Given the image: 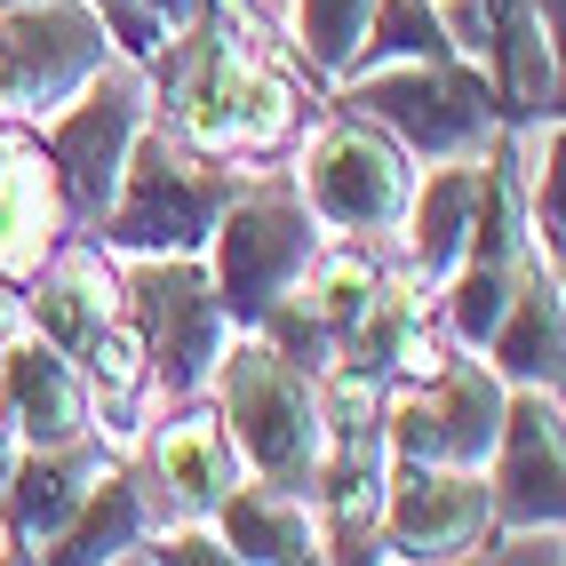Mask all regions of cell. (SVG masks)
Here are the masks:
<instances>
[{
  "label": "cell",
  "instance_id": "19",
  "mask_svg": "<svg viewBox=\"0 0 566 566\" xmlns=\"http://www.w3.org/2000/svg\"><path fill=\"white\" fill-rule=\"evenodd\" d=\"M223 543H232L240 558H304V518H295V503L287 511H272L263 495H232V511H223Z\"/></svg>",
  "mask_w": 566,
  "mask_h": 566
},
{
  "label": "cell",
  "instance_id": "21",
  "mask_svg": "<svg viewBox=\"0 0 566 566\" xmlns=\"http://www.w3.org/2000/svg\"><path fill=\"white\" fill-rule=\"evenodd\" d=\"M367 304H375V272L359 255H335L319 272V287H312V327H352Z\"/></svg>",
  "mask_w": 566,
  "mask_h": 566
},
{
  "label": "cell",
  "instance_id": "4",
  "mask_svg": "<svg viewBox=\"0 0 566 566\" xmlns=\"http://www.w3.org/2000/svg\"><path fill=\"white\" fill-rule=\"evenodd\" d=\"M304 248H312V232H304V216H295V200L232 208V223H223V304L240 319H263L280 304V287L295 280Z\"/></svg>",
  "mask_w": 566,
  "mask_h": 566
},
{
  "label": "cell",
  "instance_id": "8",
  "mask_svg": "<svg viewBox=\"0 0 566 566\" xmlns=\"http://www.w3.org/2000/svg\"><path fill=\"white\" fill-rule=\"evenodd\" d=\"M128 128H136V88H128V81L96 88L81 120L56 128V160H64L72 200H81V208H104L112 176H120V153H128Z\"/></svg>",
  "mask_w": 566,
  "mask_h": 566
},
{
  "label": "cell",
  "instance_id": "17",
  "mask_svg": "<svg viewBox=\"0 0 566 566\" xmlns=\"http://www.w3.org/2000/svg\"><path fill=\"white\" fill-rule=\"evenodd\" d=\"M471 200H479V176H463V168L423 192V208H415V263H423V272H447V263H455Z\"/></svg>",
  "mask_w": 566,
  "mask_h": 566
},
{
  "label": "cell",
  "instance_id": "11",
  "mask_svg": "<svg viewBox=\"0 0 566 566\" xmlns=\"http://www.w3.org/2000/svg\"><path fill=\"white\" fill-rule=\"evenodd\" d=\"M9 399H17V423L41 439V447L81 439V423H88L81 384H72V367H64L56 344H24V352L9 359Z\"/></svg>",
  "mask_w": 566,
  "mask_h": 566
},
{
  "label": "cell",
  "instance_id": "14",
  "mask_svg": "<svg viewBox=\"0 0 566 566\" xmlns=\"http://www.w3.org/2000/svg\"><path fill=\"white\" fill-rule=\"evenodd\" d=\"M160 471L176 486V503H192V511H208V503L232 495V455H223V439L208 423H176L160 439Z\"/></svg>",
  "mask_w": 566,
  "mask_h": 566
},
{
  "label": "cell",
  "instance_id": "23",
  "mask_svg": "<svg viewBox=\"0 0 566 566\" xmlns=\"http://www.w3.org/2000/svg\"><path fill=\"white\" fill-rule=\"evenodd\" d=\"M503 304H511V272L503 263H471L463 287H455V335L463 344H486L495 319H503Z\"/></svg>",
  "mask_w": 566,
  "mask_h": 566
},
{
  "label": "cell",
  "instance_id": "6",
  "mask_svg": "<svg viewBox=\"0 0 566 566\" xmlns=\"http://www.w3.org/2000/svg\"><path fill=\"white\" fill-rule=\"evenodd\" d=\"M407 200V168L384 136H367V128H335L319 144V160H312V208L327 223H352V232H367V223H391Z\"/></svg>",
  "mask_w": 566,
  "mask_h": 566
},
{
  "label": "cell",
  "instance_id": "28",
  "mask_svg": "<svg viewBox=\"0 0 566 566\" xmlns=\"http://www.w3.org/2000/svg\"><path fill=\"white\" fill-rule=\"evenodd\" d=\"M160 558H184V566H192V558H223V543H216V535H176Z\"/></svg>",
  "mask_w": 566,
  "mask_h": 566
},
{
  "label": "cell",
  "instance_id": "20",
  "mask_svg": "<svg viewBox=\"0 0 566 566\" xmlns=\"http://www.w3.org/2000/svg\"><path fill=\"white\" fill-rule=\"evenodd\" d=\"M96 327H104V295H96L88 263H81V272H64V280L41 295V335H49L56 352H81Z\"/></svg>",
  "mask_w": 566,
  "mask_h": 566
},
{
  "label": "cell",
  "instance_id": "27",
  "mask_svg": "<svg viewBox=\"0 0 566 566\" xmlns=\"http://www.w3.org/2000/svg\"><path fill=\"white\" fill-rule=\"evenodd\" d=\"M104 17H112V32H120L128 49H153L160 41V17L144 9V0H104Z\"/></svg>",
  "mask_w": 566,
  "mask_h": 566
},
{
  "label": "cell",
  "instance_id": "16",
  "mask_svg": "<svg viewBox=\"0 0 566 566\" xmlns=\"http://www.w3.org/2000/svg\"><path fill=\"white\" fill-rule=\"evenodd\" d=\"M495 352L511 375H526V384H543V375H558V295L526 280L518 287V319L503 327L495 319Z\"/></svg>",
  "mask_w": 566,
  "mask_h": 566
},
{
  "label": "cell",
  "instance_id": "9",
  "mask_svg": "<svg viewBox=\"0 0 566 566\" xmlns=\"http://www.w3.org/2000/svg\"><path fill=\"white\" fill-rule=\"evenodd\" d=\"M136 295H144V327H153V352L168 367V384H192V375L208 367V352H216V304H208V287L192 272H144Z\"/></svg>",
  "mask_w": 566,
  "mask_h": 566
},
{
  "label": "cell",
  "instance_id": "22",
  "mask_svg": "<svg viewBox=\"0 0 566 566\" xmlns=\"http://www.w3.org/2000/svg\"><path fill=\"white\" fill-rule=\"evenodd\" d=\"M375 17V0H304V41L319 64H344L359 49V32Z\"/></svg>",
  "mask_w": 566,
  "mask_h": 566
},
{
  "label": "cell",
  "instance_id": "7",
  "mask_svg": "<svg viewBox=\"0 0 566 566\" xmlns=\"http://www.w3.org/2000/svg\"><path fill=\"white\" fill-rule=\"evenodd\" d=\"M223 200V184L168 160V144H153V153L136 160V192L120 208V223H112V240L120 248H192L208 232V216Z\"/></svg>",
  "mask_w": 566,
  "mask_h": 566
},
{
  "label": "cell",
  "instance_id": "3",
  "mask_svg": "<svg viewBox=\"0 0 566 566\" xmlns=\"http://www.w3.org/2000/svg\"><path fill=\"white\" fill-rule=\"evenodd\" d=\"M96 56H104V41H96L88 17L49 9V0H24V9L0 24V96L9 104H49L72 81H88Z\"/></svg>",
  "mask_w": 566,
  "mask_h": 566
},
{
  "label": "cell",
  "instance_id": "29",
  "mask_svg": "<svg viewBox=\"0 0 566 566\" xmlns=\"http://www.w3.org/2000/svg\"><path fill=\"white\" fill-rule=\"evenodd\" d=\"M144 9H153V17H168V24H192V17L208 9V0H144Z\"/></svg>",
  "mask_w": 566,
  "mask_h": 566
},
{
  "label": "cell",
  "instance_id": "15",
  "mask_svg": "<svg viewBox=\"0 0 566 566\" xmlns=\"http://www.w3.org/2000/svg\"><path fill=\"white\" fill-rule=\"evenodd\" d=\"M49 240V200H41V168L24 153L0 160V263L9 272H32V255Z\"/></svg>",
  "mask_w": 566,
  "mask_h": 566
},
{
  "label": "cell",
  "instance_id": "12",
  "mask_svg": "<svg viewBox=\"0 0 566 566\" xmlns=\"http://www.w3.org/2000/svg\"><path fill=\"white\" fill-rule=\"evenodd\" d=\"M479 518H486V486H471V479H439L431 463L407 471V486L391 495V526H399L407 543H423V551L463 543Z\"/></svg>",
  "mask_w": 566,
  "mask_h": 566
},
{
  "label": "cell",
  "instance_id": "10",
  "mask_svg": "<svg viewBox=\"0 0 566 566\" xmlns=\"http://www.w3.org/2000/svg\"><path fill=\"white\" fill-rule=\"evenodd\" d=\"M503 439H511V455H503V518H518V526L558 518V415H551V399H518Z\"/></svg>",
  "mask_w": 566,
  "mask_h": 566
},
{
  "label": "cell",
  "instance_id": "25",
  "mask_svg": "<svg viewBox=\"0 0 566 566\" xmlns=\"http://www.w3.org/2000/svg\"><path fill=\"white\" fill-rule=\"evenodd\" d=\"M375 49H407V56H447V32L431 9H415V0H384V24H375Z\"/></svg>",
  "mask_w": 566,
  "mask_h": 566
},
{
  "label": "cell",
  "instance_id": "26",
  "mask_svg": "<svg viewBox=\"0 0 566 566\" xmlns=\"http://www.w3.org/2000/svg\"><path fill=\"white\" fill-rule=\"evenodd\" d=\"M81 352H88V375H96L104 391H128V384H136V344H128V335L96 327V335H88Z\"/></svg>",
  "mask_w": 566,
  "mask_h": 566
},
{
  "label": "cell",
  "instance_id": "18",
  "mask_svg": "<svg viewBox=\"0 0 566 566\" xmlns=\"http://www.w3.org/2000/svg\"><path fill=\"white\" fill-rule=\"evenodd\" d=\"M136 518H144L136 511V486L128 479H104V495L81 511V526H64L49 558H112V551L136 543Z\"/></svg>",
  "mask_w": 566,
  "mask_h": 566
},
{
  "label": "cell",
  "instance_id": "13",
  "mask_svg": "<svg viewBox=\"0 0 566 566\" xmlns=\"http://www.w3.org/2000/svg\"><path fill=\"white\" fill-rule=\"evenodd\" d=\"M72 511H81V471H72V463H24L9 479V543L17 551L56 543Z\"/></svg>",
  "mask_w": 566,
  "mask_h": 566
},
{
  "label": "cell",
  "instance_id": "24",
  "mask_svg": "<svg viewBox=\"0 0 566 566\" xmlns=\"http://www.w3.org/2000/svg\"><path fill=\"white\" fill-rule=\"evenodd\" d=\"M287 128V88L280 81H248L240 72V104H232V144H272Z\"/></svg>",
  "mask_w": 566,
  "mask_h": 566
},
{
  "label": "cell",
  "instance_id": "1",
  "mask_svg": "<svg viewBox=\"0 0 566 566\" xmlns=\"http://www.w3.org/2000/svg\"><path fill=\"white\" fill-rule=\"evenodd\" d=\"M223 407L240 423V447L255 455V471H272L280 486H295L319 455V415L295 384V367L280 352H232V375H223Z\"/></svg>",
  "mask_w": 566,
  "mask_h": 566
},
{
  "label": "cell",
  "instance_id": "2",
  "mask_svg": "<svg viewBox=\"0 0 566 566\" xmlns=\"http://www.w3.org/2000/svg\"><path fill=\"white\" fill-rule=\"evenodd\" d=\"M391 439L415 463H479L486 447L503 439V391L486 384L479 367H447L439 359V375H423V391L399 407Z\"/></svg>",
  "mask_w": 566,
  "mask_h": 566
},
{
  "label": "cell",
  "instance_id": "5",
  "mask_svg": "<svg viewBox=\"0 0 566 566\" xmlns=\"http://www.w3.org/2000/svg\"><path fill=\"white\" fill-rule=\"evenodd\" d=\"M359 104L375 112V120H391L399 136H415L423 153H471V144L486 136V88L463 81V72H399V81H375L359 88Z\"/></svg>",
  "mask_w": 566,
  "mask_h": 566
}]
</instances>
